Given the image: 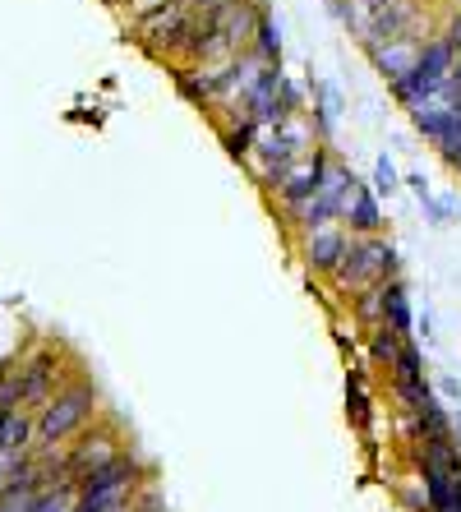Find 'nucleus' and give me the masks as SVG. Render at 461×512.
Instances as JSON below:
<instances>
[{"mask_svg":"<svg viewBox=\"0 0 461 512\" xmlns=\"http://www.w3.org/2000/svg\"><path fill=\"white\" fill-rule=\"evenodd\" d=\"M97 411H102V406H97V388L83 379V374H74L65 388H56V393L33 411V453H56V448H65L83 425H93Z\"/></svg>","mask_w":461,"mask_h":512,"instance_id":"f257e3e1","label":"nucleus"},{"mask_svg":"<svg viewBox=\"0 0 461 512\" xmlns=\"http://www.w3.org/2000/svg\"><path fill=\"white\" fill-rule=\"evenodd\" d=\"M314 125H309L305 111H296V116L277 120V125H268V130H254V143H249V153L240 157V167L249 171V180L259 185V190H268L272 180L282 176L291 162H296L300 153H309L314 148Z\"/></svg>","mask_w":461,"mask_h":512,"instance_id":"f03ea898","label":"nucleus"},{"mask_svg":"<svg viewBox=\"0 0 461 512\" xmlns=\"http://www.w3.org/2000/svg\"><path fill=\"white\" fill-rule=\"evenodd\" d=\"M402 273V254L392 245L388 236H351L346 245L342 263H337V273L328 277V286H337L342 296L360 291V286H374V282H388V277Z\"/></svg>","mask_w":461,"mask_h":512,"instance_id":"7ed1b4c3","label":"nucleus"},{"mask_svg":"<svg viewBox=\"0 0 461 512\" xmlns=\"http://www.w3.org/2000/svg\"><path fill=\"white\" fill-rule=\"evenodd\" d=\"M74 374H79V365L70 360L65 346H37V351L19 356V365H14V379H19V406H24V411H37V406L47 402L56 388H65Z\"/></svg>","mask_w":461,"mask_h":512,"instance_id":"20e7f679","label":"nucleus"},{"mask_svg":"<svg viewBox=\"0 0 461 512\" xmlns=\"http://www.w3.org/2000/svg\"><path fill=\"white\" fill-rule=\"evenodd\" d=\"M120 448H130V443H125L120 420H111V416H102V411H97L93 425H83L79 434L60 448V471H65L70 480H83L88 471H97L102 462H111Z\"/></svg>","mask_w":461,"mask_h":512,"instance_id":"39448f33","label":"nucleus"},{"mask_svg":"<svg viewBox=\"0 0 461 512\" xmlns=\"http://www.w3.org/2000/svg\"><path fill=\"white\" fill-rule=\"evenodd\" d=\"M190 19H194V10L185 5V0H166L162 10L143 14L139 24H134V42H139L143 56L171 65V60H176L180 37H185V28H190Z\"/></svg>","mask_w":461,"mask_h":512,"instance_id":"423d86ee","label":"nucleus"},{"mask_svg":"<svg viewBox=\"0 0 461 512\" xmlns=\"http://www.w3.org/2000/svg\"><path fill=\"white\" fill-rule=\"evenodd\" d=\"M337 153V148H332V143H314V148H309V153H300L296 162H291V167L282 171V176L272 180L268 190V199H272V208H277V213H286V208H291V203H300V199H309V194L319 190V180H323V167H328V157Z\"/></svg>","mask_w":461,"mask_h":512,"instance_id":"0eeeda50","label":"nucleus"},{"mask_svg":"<svg viewBox=\"0 0 461 512\" xmlns=\"http://www.w3.org/2000/svg\"><path fill=\"white\" fill-rule=\"evenodd\" d=\"M346 245H351V231H346L342 222H323V227L296 236V254H300V263H305V273L309 277H323V282L337 273V263H342Z\"/></svg>","mask_w":461,"mask_h":512,"instance_id":"6e6552de","label":"nucleus"},{"mask_svg":"<svg viewBox=\"0 0 461 512\" xmlns=\"http://www.w3.org/2000/svg\"><path fill=\"white\" fill-rule=\"evenodd\" d=\"M457 120H461V102L448 93V88H438V93L420 97V102L411 107V125H415V134H420L429 148H438V143L448 139Z\"/></svg>","mask_w":461,"mask_h":512,"instance_id":"1a4fd4ad","label":"nucleus"},{"mask_svg":"<svg viewBox=\"0 0 461 512\" xmlns=\"http://www.w3.org/2000/svg\"><path fill=\"white\" fill-rule=\"evenodd\" d=\"M351 236H379L383 227H388V217H383V199L374 190H369L365 180H355L351 185V199H346L342 217H337Z\"/></svg>","mask_w":461,"mask_h":512,"instance_id":"9d476101","label":"nucleus"},{"mask_svg":"<svg viewBox=\"0 0 461 512\" xmlns=\"http://www.w3.org/2000/svg\"><path fill=\"white\" fill-rule=\"evenodd\" d=\"M420 42H425V37H388V42H369V47H360V51H365L369 65L392 84V79H402V74L415 65Z\"/></svg>","mask_w":461,"mask_h":512,"instance_id":"9b49d317","label":"nucleus"},{"mask_svg":"<svg viewBox=\"0 0 461 512\" xmlns=\"http://www.w3.org/2000/svg\"><path fill=\"white\" fill-rule=\"evenodd\" d=\"M346 420L360 429V439H374V393H369L365 365H351V370H346Z\"/></svg>","mask_w":461,"mask_h":512,"instance_id":"f8f14e48","label":"nucleus"},{"mask_svg":"<svg viewBox=\"0 0 461 512\" xmlns=\"http://www.w3.org/2000/svg\"><path fill=\"white\" fill-rule=\"evenodd\" d=\"M383 328H392L402 342H415V305H411V291H406L402 273L383 282Z\"/></svg>","mask_w":461,"mask_h":512,"instance_id":"ddd939ff","label":"nucleus"},{"mask_svg":"<svg viewBox=\"0 0 461 512\" xmlns=\"http://www.w3.org/2000/svg\"><path fill=\"white\" fill-rule=\"evenodd\" d=\"M33 453V411L14 406L0 420V457H24Z\"/></svg>","mask_w":461,"mask_h":512,"instance_id":"4468645a","label":"nucleus"},{"mask_svg":"<svg viewBox=\"0 0 461 512\" xmlns=\"http://www.w3.org/2000/svg\"><path fill=\"white\" fill-rule=\"evenodd\" d=\"M249 51L263 60V65H282L286 56V42H282V24H277V14L272 5L259 14V24H254V37H249Z\"/></svg>","mask_w":461,"mask_h":512,"instance_id":"2eb2a0df","label":"nucleus"},{"mask_svg":"<svg viewBox=\"0 0 461 512\" xmlns=\"http://www.w3.org/2000/svg\"><path fill=\"white\" fill-rule=\"evenodd\" d=\"M351 319L360 323V328H379L383 323V282L374 286H360V291H351Z\"/></svg>","mask_w":461,"mask_h":512,"instance_id":"dca6fc26","label":"nucleus"},{"mask_svg":"<svg viewBox=\"0 0 461 512\" xmlns=\"http://www.w3.org/2000/svg\"><path fill=\"white\" fill-rule=\"evenodd\" d=\"M171 70V84H176V93L190 102V107H208V84H203L199 65H185V60H176V65H166Z\"/></svg>","mask_w":461,"mask_h":512,"instance_id":"f3484780","label":"nucleus"},{"mask_svg":"<svg viewBox=\"0 0 461 512\" xmlns=\"http://www.w3.org/2000/svg\"><path fill=\"white\" fill-rule=\"evenodd\" d=\"M217 139H222V148H226V157L231 162H240V157L249 153V143H254V120H217Z\"/></svg>","mask_w":461,"mask_h":512,"instance_id":"a211bd4d","label":"nucleus"},{"mask_svg":"<svg viewBox=\"0 0 461 512\" xmlns=\"http://www.w3.org/2000/svg\"><path fill=\"white\" fill-rule=\"evenodd\" d=\"M397 351H402V337L392 333V328H369V360H374V365H383V370H388L392 360H397Z\"/></svg>","mask_w":461,"mask_h":512,"instance_id":"6ab92c4d","label":"nucleus"},{"mask_svg":"<svg viewBox=\"0 0 461 512\" xmlns=\"http://www.w3.org/2000/svg\"><path fill=\"white\" fill-rule=\"evenodd\" d=\"M369 190L379 194V199H392V194L402 190V171H397V162H392L388 153L374 157V180H369Z\"/></svg>","mask_w":461,"mask_h":512,"instance_id":"aec40b11","label":"nucleus"},{"mask_svg":"<svg viewBox=\"0 0 461 512\" xmlns=\"http://www.w3.org/2000/svg\"><path fill=\"white\" fill-rule=\"evenodd\" d=\"M130 512H166V508H162V494H157L153 480H148V485H143L139 494L130 499Z\"/></svg>","mask_w":461,"mask_h":512,"instance_id":"412c9836","label":"nucleus"},{"mask_svg":"<svg viewBox=\"0 0 461 512\" xmlns=\"http://www.w3.org/2000/svg\"><path fill=\"white\" fill-rule=\"evenodd\" d=\"M397 494H402V503H406V512H429L425 508V489H420V480H402V489H397Z\"/></svg>","mask_w":461,"mask_h":512,"instance_id":"4be33fe9","label":"nucleus"},{"mask_svg":"<svg viewBox=\"0 0 461 512\" xmlns=\"http://www.w3.org/2000/svg\"><path fill=\"white\" fill-rule=\"evenodd\" d=\"M438 33L448 37V47H452V51H461V5L448 14V19H443V28H438Z\"/></svg>","mask_w":461,"mask_h":512,"instance_id":"5701e85b","label":"nucleus"},{"mask_svg":"<svg viewBox=\"0 0 461 512\" xmlns=\"http://www.w3.org/2000/svg\"><path fill=\"white\" fill-rule=\"evenodd\" d=\"M328 10L337 14V19H346V0H328Z\"/></svg>","mask_w":461,"mask_h":512,"instance_id":"b1692460","label":"nucleus"},{"mask_svg":"<svg viewBox=\"0 0 461 512\" xmlns=\"http://www.w3.org/2000/svg\"><path fill=\"white\" fill-rule=\"evenodd\" d=\"M190 10H208V5H217V0H185Z\"/></svg>","mask_w":461,"mask_h":512,"instance_id":"393cba45","label":"nucleus"}]
</instances>
